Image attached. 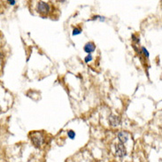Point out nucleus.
<instances>
[{
    "label": "nucleus",
    "instance_id": "obj_5",
    "mask_svg": "<svg viewBox=\"0 0 162 162\" xmlns=\"http://www.w3.org/2000/svg\"><path fill=\"white\" fill-rule=\"evenodd\" d=\"M109 124L113 127H117L120 124V117L115 115H111L109 117Z\"/></svg>",
    "mask_w": 162,
    "mask_h": 162
},
{
    "label": "nucleus",
    "instance_id": "obj_3",
    "mask_svg": "<svg viewBox=\"0 0 162 162\" xmlns=\"http://www.w3.org/2000/svg\"><path fill=\"white\" fill-rule=\"evenodd\" d=\"M37 11L41 13V14H47L50 13V5L49 4H47L45 2H39L37 4Z\"/></svg>",
    "mask_w": 162,
    "mask_h": 162
},
{
    "label": "nucleus",
    "instance_id": "obj_12",
    "mask_svg": "<svg viewBox=\"0 0 162 162\" xmlns=\"http://www.w3.org/2000/svg\"><path fill=\"white\" fill-rule=\"evenodd\" d=\"M92 20H100L101 22L105 21V17H102V16H94L92 18Z\"/></svg>",
    "mask_w": 162,
    "mask_h": 162
},
{
    "label": "nucleus",
    "instance_id": "obj_2",
    "mask_svg": "<svg viewBox=\"0 0 162 162\" xmlns=\"http://www.w3.org/2000/svg\"><path fill=\"white\" fill-rule=\"evenodd\" d=\"M115 153L116 156H118V157L120 158V159L124 158V157L127 155V150H126V148H125V146H124V143H120L116 144Z\"/></svg>",
    "mask_w": 162,
    "mask_h": 162
},
{
    "label": "nucleus",
    "instance_id": "obj_4",
    "mask_svg": "<svg viewBox=\"0 0 162 162\" xmlns=\"http://www.w3.org/2000/svg\"><path fill=\"white\" fill-rule=\"evenodd\" d=\"M117 137H118L120 143H126L128 142V140H129V134L127 132H125V131L119 132Z\"/></svg>",
    "mask_w": 162,
    "mask_h": 162
},
{
    "label": "nucleus",
    "instance_id": "obj_10",
    "mask_svg": "<svg viewBox=\"0 0 162 162\" xmlns=\"http://www.w3.org/2000/svg\"><path fill=\"white\" fill-rule=\"evenodd\" d=\"M92 59H93L92 55H91V53H90V54H89V55H88V56H87V57H86V58H85V59H84V61H85V62H86V63H88V62H90V61H91V60H92Z\"/></svg>",
    "mask_w": 162,
    "mask_h": 162
},
{
    "label": "nucleus",
    "instance_id": "obj_15",
    "mask_svg": "<svg viewBox=\"0 0 162 162\" xmlns=\"http://www.w3.org/2000/svg\"><path fill=\"white\" fill-rule=\"evenodd\" d=\"M59 1H60V2H64L65 0H59Z\"/></svg>",
    "mask_w": 162,
    "mask_h": 162
},
{
    "label": "nucleus",
    "instance_id": "obj_1",
    "mask_svg": "<svg viewBox=\"0 0 162 162\" xmlns=\"http://www.w3.org/2000/svg\"><path fill=\"white\" fill-rule=\"evenodd\" d=\"M31 142H32V143L34 144L35 147L39 148L44 143V137L39 133H34L32 137H31Z\"/></svg>",
    "mask_w": 162,
    "mask_h": 162
},
{
    "label": "nucleus",
    "instance_id": "obj_9",
    "mask_svg": "<svg viewBox=\"0 0 162 162\" xmlns=\"http://www.w3.org/2000/svg\"><path fill=\"white\" fill-rule=\"evenodd\" d=\"M68 137L70 139H74L75 137V133H74V131H73V130H69L68 132Z\"/></svg>",
    "mask_w": 162,
    "mask_h": 162
},
{
    "label": "nucleus",
    "instance_id": "obj_16",
    "mask_svg": "<svg viewBox=\"0 0 162 162\" xmlns=\"http://www.w3.org/2000/svg\"><path fill=\"white\" fill-rule=\"evenodd\" d=\"M0 111H1V107H0Z\"/></svg>",
    "mask_w": 162,
    "mask_h": 162
},
{
    "label": "nucleus",
    "instance_id": "obj_14",
    "mask_svg": "<svg viewBox=\"0 0 162 162\" xmlns=\"http://www.w3.org/2000/svg\"><path fill=\"white\" fill-rule=\"evenodd\" d=\"M2 58H3V55H2V53L0 52V63H1V61H2Z\"/></svg>",
    "mask_w": 162,
    "mask_h": 162
},
{
    "label": "nucleus",
    "instance_id": "obj_7",
    "mask_svg": "<svg viewBox=\"0 0 162 162\" xmlns=\"http://www.w3.org/2000/svg\"><path fill=\"white\" fill-rule=\"evenodd\" d=\"M82 33V29L79 27H74L73 30V36H78Z\"/></svg>",
    "mask_w": 162,
    "mask_h": 162
},
{
    "label": "nucleus",
    "instance_id": "obj_6",
    "mask_svg": "<svg viewBox=\"0 0 162 162\" xmlns=\"http://www.w3.org/2000/svg\"><path fill=\"white\" fill-rule=\"evenodd\" d=\"M95 50H96V45L93 43H88L84 46V51L88 54L92 53L93 51H95Z\"/></svg>",
    "mask_w": 162,
    "mask_h": 162
},
{
    "label": "nucleus",
    "instance_id": "obj_8",
    "mask_svg": "<svg viewBox=\"0 0 162 162\" xmlns=\"http://www.w3.org/2000/svg\"><path fill=\"white\" fill-rule=\"evenodd\" d=\"M141 52H142V53H143V54L146 57V58H148V57H149V52H148V51H147L144 47H142V48H141Z\"/></svg>",
    "mask_w": 162,
    "mask_h": 162
},
{
    "label": "nucleus",
    "instance_id": "obj_11",
    "mask_svg": "<svg viewBox=\"0 0 162 162\" xmlns=\"http://www.w3.org/2000/svg\"><path fill=\"white\" fill-rule=\"evenodd\" d=\"M131 37H132V40H133V42H135L136 44H139L140 43V40H139V37H137L134 34H132L131 35Z\"/></svg>",
    "mask_w": 162,
    "mask_h": 162
},
{
    "label": "nucleus",
    "instance_id": "obj_13",
    "mask_svg": "<svg viewBox=\"0 0 162 162\" xmlns=\"http://www.w3.org/2000/svg\"><path fill=\"white\" fill-rule=\"evenodd\" d=\"M7 2H8V4H11V5H14V4H16V1H15V0H7Z\"/></svg>",
    "mask_w": 162,
    "mask_h": 162
}]
</instances>
